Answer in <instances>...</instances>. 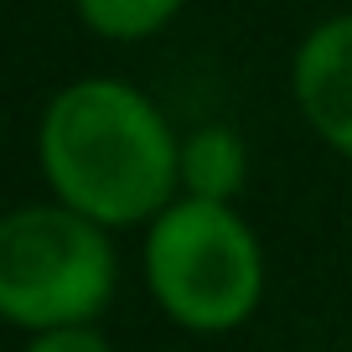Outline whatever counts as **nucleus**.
<instances>
[{
    "label": "nucleus",
    "mask_w": 352,
    "mask_h": 352,
    "mask_svg": "<svg viewBox=\"0 0 352 352\" xmlns=\"http://www.w3.org/2000/svg\"><path fill=\"white\" fill-rule=\"evenodd\" d=\"M78 21L104 42H151L161 36L176 16L187 11V0H73Z\"/></svg>",
    "instance_id": "423d86ee"
},
{
    "label": "nucleus",
    "mask_w": 352,
    "mask_h": 352,
    "mask_svg": "<svg viewBox=\"0 0 352 352\" xmlns=\"http://www.w3.org/2000/svg\"><path fill=\"white\" fill-rule=\"evenodd\" d=\"M182 192L187 197H212V202H233L249 182V145L233 124H197L182 135Z\"/></svg>",
    "instance_id": "39448f33"
},
{
    "label": "nucleus",
    "mask_w": 352,
    "mask_h": 352,
    "mask_svg": "<svg viewBox=\"0 0 352 352\" xmlns=\"http://www.w3.org/2000/svg\"><path fill=\"white\" fill-rule=\"evenodd\" d=\"M182 135L140 83L88 73L63 83L36 120V166L57 202L109 233L145 228L182 197Z\"/></svg>",
    "instance_id": "f257e3e1"
},
{
    "label": "nucleus",
    "mask_w": 352,
    "mask_h": 352,
    "mask_svg": "<svg viewBox=\"0 0 352 352\" xmlns=\"http://www.w3.org/2000/svg\"><path fill=\"white\" fill-rule=\"evenodd\" d=\"M21 352H114L94 321H78V327H52V331H32Z\"/></svg>",
    "instance_id": "0eeeda50"
},
{
    "label": "nucleus",
    "mask_w": 352,
    "mask_h": 352,
    "mask_svg": "<svg viewBox=\"0 0 352 352\" xmlns=\"http://www.w3.org/2000/svg\"><path fill=\"white\" fill-rule=\"evenodd\" d=\"M120 280L104 223L47 197L0 212V321L52 331L99 321Z\"/></svg>",
    "instance_id": "7ed1b4c3"
},
{
    "label": "nucleus",
    "mask_w": 352,
    "mask_h": 352,
    "mask_svg": "<svg viewBox=\"0 0 352 352\" xmlns=\"http://www.w3.org/2000/svg\"><path fill=\"white\" fill-rule=\"evenodd\" d=\"M151 300L187 331L223 337L264 300V249L233 202L182 197L145 223L140 249Z\"/></svg>",
    "instance_id": "f03ea898"
},
{
    "label": "nucleus",
    "mask_w": 352,
    "mask_h": 352,
    "mask_svg": "<svg viewBox=\"0 0 352 352\" xmlns=\"http://www.w3.org/2000/svg\"><path fill=\"white\" fill-rule=\"evenodd\" d=\"M290 99L327 151L352 161V11L316 21L290 57Z\"/></svg>",
    "instance_id": "20e7f679"
}]
</instances>
